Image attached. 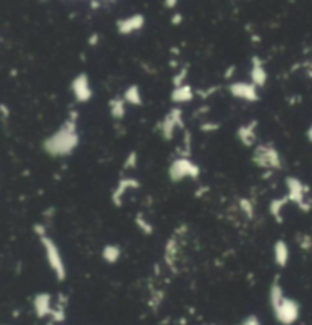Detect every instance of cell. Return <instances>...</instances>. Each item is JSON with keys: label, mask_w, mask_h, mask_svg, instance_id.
Returning a JSON list of instances; mask_svg holds the SVG:
<instances>
[{"label": "cell", "mask_w": 312, "mask_h": 325, "mask_svg": "<svg viewBox=\"0 0 312 325\" xmlns=\"http://www.w3.org/2000/svg\"><path fill=\"white\" fill-rule=\"evenodd\" d=\"M75 122L70 119L67 120L64 125H62L54 135L44 140V150L54 157H62V155H69L72 150L78 146V134L75 129Z\"/></svg>", "instance_id": "cell-1"}, {"label": "cell", "mask_w": 312, "mask_h": 325, "mask_svg": "<svg viewBox=\"0 0 312 325\" xmlns=\"http://www.w3.org/2000/svg\"><path fill=\"white\" fill-rule=\"evenodd\" d=\"M40 239H41L44 252H46V260H48L51 269L54 271L55 276L58 278V281H64L66 275H67V271H66V265H64V261H62V257H61V252L58 250V246L48 236H43Z\"/></svg>", "instance_id": "cell-2"}, {"label": "cell", "mask_w": 312, "mask_h": 325, "mask_svg": "<svg viewBox=\"0 0 312 325\" xmlns=\"http://www.w3.org/2000/svg\"><path fill=\"white\" fill-rule=\"evenodd\" d=\"M273 313H274V318L279 324L292 325L297 322V319L300 316V305L295 300L285 297L276 307H273Z\"/></svg>", "instance_id": "cell-3"}, {"label": "cell", "mask_w": 312, "mask_h": 325, "mask_svg": "<svg viewBox=\"0 0 312 325\" xmlns=\"http://www.w3.org/2000/svg\"><path fill=\"white\" fill-rule=\"evenodd\" d=\"M198 174H199L198 166L194 164L192 161H189L187 158L175 160L172 164H170V169H169V178L172 179L174 182H178V181H181L186 176L197 178Z\"/></svg>", "instance_id": "cell-4"}, {"label": "cell", "mask_w": 312, "mask_h": 325, "mask_svg": "<svg viewBox=\"0 0 312 325\" xmlns=\"http://www.w3.org/2000/svg\"><path fill=\"white\" fill-rule=\"evenodd\" d=\"M253 160L260 167H274V169L280 167V157L277 150L265 145H260L256 148Z\"/></svg>", "instance_id": "cell-5"}, {"label": "cell", "mask_w": 312, "mask_h": 325, "mask_svg": "<svg viewBox=\"0 0 312 325\" xmlns=\"http://www.w3.org/2000/svg\"><path fill=\"white\" fill-rule=\"evenodd\" d=\"M72 90H73L75 98L80 100V102H87V100H90V98H91V95H93L91 88H90V85H88V78H87L85 73L78 75L76 78L73 79V82H72Z\"/></svg>", "instance_id": "cell-6"}, {"label": "cell", "mask_w": 312, "mask_h": 325, "mask_svg": "<svg viewBox=\"0 0 312 325\" xmlns=\"http://www.w3.org/2000/svg\"><path fill=\"white\" fill-rule=\"evenodd\" d=\"M230 93L235 98L248 100V102H255L257 100V93H256V85L255 84H248V82H233L230 85Z\"/></svg>", "instance_id": "cell-7"}, {"label": "cell", "mask_w": 312, "mask_h": 325, "mask_svg": "<svg viewBox=\"0 0 312 325\" xmlns=\"http://www.w3.org/2000/svg\"><path fill=\"white\" fill-rule=\"evenodd\" d=\"M180 114H181V111L178 110V108H174V110L170 111L165 117V120L162 122L160 131H162V134H163V137L166 138V140H169V138L172 137L175 126H183V120L180 119Z\"/></svg>", "instance_id": "cell-8"}, {"label": "cell", "mask_w": 312, "mask_h": 325, "mask_svg": "<svg viewBox=\"0 0 312 325\" xmlns=\"http://www.w3.org/2000/svg\"><path fill=\"white\" fill-rule=\"evenodd\" d=\"M143 25H145L143 15L136 14V15H131V17L119 20L117 22V30H119V34H122V35H128L131 32H136V30H139Z\"/></svg>", "instance_id": "cell-9"}, {"label": "cell", "mask_w": 312, "mask_h": 325, "mask_svg": "<svg viewBox=\"0 0 312 325\" xmlns=\"http://www.w3.org/2000/svg\"><path fill=\"white\" fill-rule=\"evenodd\" d=\"M34 310L38 318L51 316L54 308H52V297L49 293H38L34 298Z\"/></svg>", "instance_id": "cell-10"}, {"label": "cell", "mask_w": 312, "mask_h": 325, "mask_svg": "<svg viewBox=\"0 0 312 325\" xmlns=\"http://www.w3.org/2000/svg\"><path fill=\"white\" fill-rule=\"evenodd\" d=\"M286 185L289 190V199H292L294 202H297L302 208H305L303 198H305V193L308 192V189L302 184V181H299L297 178H288Z\"/></svg>", "instance_id": "cell-11"}, {"label": "cell", "mask_w": 312, "mask_h": 325, "mask_svg": "<svg viewBox=\"0 0 312 325\" xmlns=\"http://www.w3.org/2000/svg\"><path fill=\"white\" fill-rule=\"evenodd\" d=\"M289 260V248L284 240H277L274 245V261L279 268H285Z\"/></svg>", "instance_id": "cell-12"}, {"label": "cell", "mask_w": 312, "mask_h": 325, "mask_svg": "<svg viewBox=\"0 0 312 325\" xmlns=\"http://www.w3.org/2000/svg\"><path fill=\"white\" fill-rule=\"evenodd\" d=\"M267 72H265L263 66L260 64L259 58H255L253 59V69H252V79H253V84L256 87H262L267 82Z\"/></svg>", "instance_id": "cell-13"}, {"label": "cell", "mask_w": 312, "mask_h": 325, "mask_svg": "<svg viewBox=\"0 0 312 325\" xmlns=\"http://www.w3.org/2000/svg\"><path fill=\"white\" fill-rule=\"evenodd\" d=\"M128 187H139V182L136 181V179H122L120 182H119V185H117V189L113 192V202L116 204V205H119V199H120V196L127 192V189Z\"/></svg>", "instance_id": "cell-14"}, {"label": "cell", "mask_w": 312, "mask_h": 325, "mask_svg": "<svg viewBox=\"0 0 312 325\" xmlns=\"http://www.w3.org/2000/svg\"><path fill=\"white\" fill-rule=\"evenodd\" d=\"M192 96H194V93H192V88L189 85H181V87H178L172 91V100L178 102V103L191 100Z\"/></svg>", "instance_id": "cell-15"}, {"label": "cell", "mask_w": 312, "mask_h": 325, "mask_svg": "<svg viewBox=\"0 0 312 325\" xmlns=\"http://www.w3.org/2000/svg\"><path fill=\"white\" fill-rule=\"evenodd\" d=\"M120 254H122V251L117 245H107L102 250V258L107 263H112V265L120 258Z\"/></svg>", "instance_id": "cell-16"}, {"label": "cell", "mask_w": 312, "mask_h": 325, "mask_svg": "<svg viewBox=\"0 0 312 325\" xmlns=\"http://www.w3.org/2000/svg\"><path fill=\"white\" fill-rule=\"evenodd\" d=\"M284 298H285V295H284L282 286H280V283L277 280H274L271 287H270V304H271V308L276 307Z\"/></svg>", "instance_id": "cell-17"}, {"label": "cell", "mask_w": 312, "mask_h": 325, "mask_svg": "<svg viewBox=\"0 0 312 325\" xmlns=\"http://www.w3.org/2000/svg\"><path fill=\"white\" fill-rule=\"evenodd\" d=\"M177 252H178V250H177V242H175L174 239L169 240L168 245H166V251H165V260H166V263H168L169 268H174V266H175Z\"/></svg>", "instance_id": "cell-18"}, {"label": "cell", "mask_w": 312, "mask_h": 325, "mask_svg": "<svg viewBox=\"0 0 312 325\" xmlns=\"http://www.w3.org/2000/svg\"><path fill=\"white\" fill-rule=\"evenodd\" d=\"M255 125H256V123L253 122L250 126H241L239 131H238V135L241 138V142L245 143L247 146H250V145L253 143V140H255V128H253Z\"/></svg>", "instance_id": "cell-19"}, {"label": "cell", "mask_w": 312, "mask_h": 325, "mask_svg": "<svg viewBox=\"0 0 312 325\" xmlns=\"http://www.w3.org/2000/svg\"><path fill=\"white\" fill-rule=\"evenodd\" d=\"M125 100L133 103V105H142V95L137 85H131L125 91Z\"/></svg>", "instance_id": "cell-20"}, {"label": "cell", "mask_w": 312, "mask_h": 325, "mask_svg": "<svg viewBox=\"0 0 312 325\" xmlns=\"http://www.w3.org/2000/svg\"><path fill=\"white\" fill-rule=\"evenodd\" d=\"M123 100L122 99H113L110 102V113L113 117L116 119H122L123 114H125V108H123Z\"/></svg>", "instance_id": "cell-21"}, {"label": "cell", "mask_w": 312, "mask_h": 325, "mask_svg": "<svg viewBox=\"0 0 312 325\" xmlns=\"http://www.w3.org/2000/svg\"><path fill=\"white\" fill-rule=\"evenodd\" d=\"M236 325H262L260 324V319L256 316V315H248L245 319H242L239 324H236Z\"/></svg>", "instance_id": "cell-22"}, {"label": "cell", "mask_w": 312, "mask_h": 325, "mask_svg": "<svg viewBox=\"0 0 312 325\" xmlns=\"http://www.w3.org/2000/svg\"><path fill=\"white\" fill-rule=\"evenodd\" d=\"M300 246L303 248V250H311V248H312V240H311L308 236H305V237H303V242L300 243Z\"/></svg>", "instance_id": "cell-23"}, {"label": "cell", "mask_w": 312, "mask_h": 325, "mask_svg": "<svg viewBox=\"0 0 312 325\" xmlns=\"http://www.w3.org/2000/svg\"><path fill=\"white\" fill-rule=\"evenodd\" d=\"M180 22H181V15H178V14H177L175 17H174V20H172V23H174V25H178Z\"/></svg>", "instance_id": "cell-24"}, {"label": "cell", "mask_w": 312, "mask_h": 325, "mask_svg": "<svg viewBox=\"0 0 312 325\" xmlns=\"http://www.w3.org/2000/svg\"><path fill=\"white\" fill-rule=\"evenodd\" d=\"M306 135H308V138L312 142V125H311V128L308 129V132H306Z\"/></svg>", "instance_id": "cell-25"}]
</instances>
